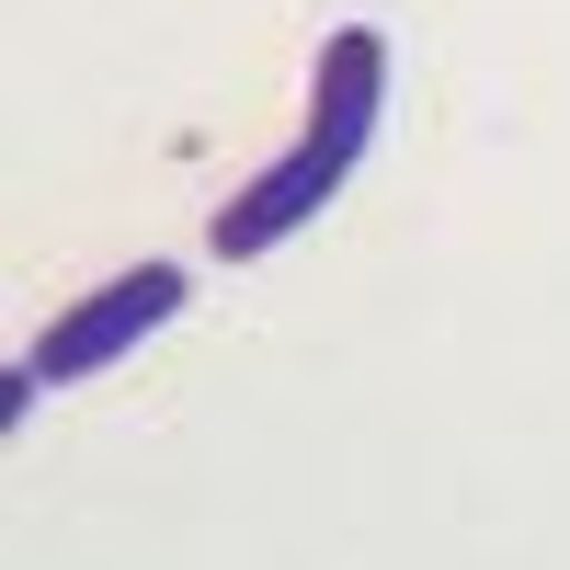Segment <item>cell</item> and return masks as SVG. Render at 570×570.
<instances>
[{
	"label": "cell",
	"mask_w": 570,
	"mask_h": 570,
	"mask_svg": "<svg viewBox=\"0 0 570 570\" xmlns=\"http://www.w3.org/2000/svg\"><path fill=\"white\" fill-rule=\"evenodd\" d=\"M376 115H389V35H376V23H343V35L320 46V69H308V126H297V149L263 160L240 195L206 217V252H217V263H263V252H285V240H297V228L365 171Z\"/></svg>",
	"instance_id": "6da1fadb"
},
{
	"label": "cell",
	"mask_w": 570,
	"mask_h": 570,
	"mask_svg": "<svg viewBox=\"0 0 570 570\" xmlns=\"http://www.w3.org/2000/svg\"><path fill=\"white\" fill-rule=\"evenodd\" d=\"M183 297H195V274H183V263H126V274H104V285H80V297L23 343V365L46 376V389H80V376L126 365L160 320H183Z\"/></svg>",
	"instance_id": "7a4b0ae2"
}]
</instances>
